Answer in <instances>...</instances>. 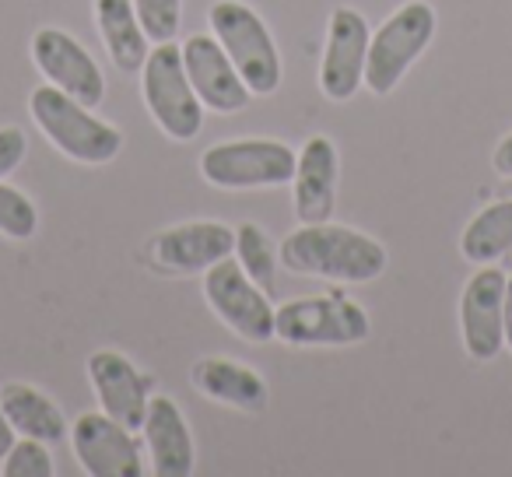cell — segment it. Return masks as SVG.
<instances>
[{"instance_id":"1","label":"cell","mask_w":512,"mask_h":477,"mask_svg":"<svg viewBox=\"0 0 512 477\" xmlns=\"http://www.w3.org/2000/svg\"><path fill=\"white\" fill-rule=\"evenodd\" d=\"M281 267L299 278H323L337 285H365L386 271V246L348 225L320 221L299 225L278 250Z\"/></svg>"},{"instance_id":"2","label":"cell","mask_w":512,"mask_h":477,"mask_svg":"<svg viewBox=\"0 0 512 477\" xmlns=\"http://www.w3.org/2000/svg\"><path fill=\"white\" fill-rule=\"evenodd\" d=\"M29 113L46 141L81 165H106L123 151V134L113 123L99 120L85 102L53 88L50 81L32 88Z\"/></svg>"},{"instance_id":"3","label":"cell","mask_w":512,"mask_h":477,"mask_svg":"<svg viewBox=\"0 0 512 477\" xmlns=\"http://www.w3.org/2000/svg\"><path fill=\"white\" fill-rule=\"evenodd\" d=\"M211 36L221 43L239 78L253 95H274L281 88V53L264 18L242 0H218L207 11Z\"/></svg>"},{"instance_id":"4","label":"cell","mask_w":512,"mask_h":477,"mask_svg":"<svg viewBox=\"0 0 512 477\" xmlns=\"http://www.w3.org/2000/svg\"><path fill=\"white\" fill-rule=\"evenodd\" d=\"M141 99L158 130L172 141H193L204 127V102L193 92L183 50L176 43H155L148 50L141 67Z\"/></svg>"},{"instance_id":"5","label":"cell","mask_w":512,"mask_h":477,"mask_svg":"<svg viewBox=\"0 0 512 477\" xmlns=\"http://www.w3.org/2000/svg\"><path fill=\"white\" fill-rule=\"evenodd\" d=\"M369 330V313L341 292L292 299L274 309V337L292 348H348L362 344Z\"/></svg>"},{"instance_id":"6","label":"cell","mask_w":512,"mask_h":477,"mask_svg":"<svg viewBox=\"0 0 512 477\" xmlns=\"http://www.w3.org/2000/svg\"><path fill=\"white\" fill-rule=\"evenodd\" d=\"M435 8L428 0H407L372 32L365 57V88L372 95H390L414 67V60L435 39Z\"/></svg>"},{"instance_id":"7","label":"cell","mask_w":512,"mask_h":477,"mask_svg":"<svg viewBox=\"0 0 512 477\" xmlns=\"http://www.w3.org/2000/svg\"><path fill=\"white\" fill-rule=\"evenodd\" d=\"M200 176L218 190H271L295 176V148L274 137L221 141L200 155Z\"/></svg>"},{"instance_id":"8","label":"cell","mask_w":512,"mask_h":477,"mask_svg":"<svg viewBox=\"0 0 512 477\" xmlns=\"http://www.w3.org/2000/svg\"><path fill=\"white\" fill-rule=\"evenodd\" d=\"M204 299L211 313L225 323L232 334L249 344L274 341V306L267 292L239 267V260L225 257L204 271Z\"/></svg>"},{"instance_id":"9","label":"cell","mask_w":512,"mask_h":477,"mask_svg":"<svg viewBox=\"0 0 512 477\" xmlns=\"http://www.w3.org/2000/svg\"><path fill=\"white\" fill-rule=\"evenodd\" d=\"M232 253L235 228L221 225V221H183V225L162 228L148 243L151 267L172 274V278H197Z\"/></svg>"},{"instance_id":"10","label":"cell","mask_w":512,"mask_h":477,"mask_svg":"<svg viewBox=\"0 0 512 477\" xmlns=\"http://www.w3.org/2000/svg\"><path fill=\"white\" fill-rule=\"evenodd\" d=\"M71 446L88 477H144V449L134 428L106 411H88L74 421Z\"/></svg>"},{"instance_id":"11","label":"cell","mask_w":512,"mask_h":477,"mask_svg":"<svg viewBox=\"0 0 512 477\" xmlns=\"http://www.w3.org/2000/svg\"><path fill=\"white\" fill-rule=\"evenodd\" d=\"M32 64L39 67L46 81L60 92L74 95L78 102H85L88 109H95L106 99V78L102 67L92 60V53L64 29H39L32 36Z\"/></svg>"},{"instance_id":"12","label":"cell","mask_w":512,"mask_h":477,"mask_svg":"<svg viewBox=\"0 0 512 477\" xmlns=\"http://www.w3.org/2000/svg\"><path fill=\"white\" fill-rule=\"evenodd\" d=\"M369 22L355 8H334L327 22V43L320 57V92L330 102H348L365 85Z\"/></svg>"},{"instance_id":"13","label":"cell","mask_w":512,"mask_h":477,"mask_svg":"<svg viewBox=\"0 0 512 477\" xmlns=\"http://www.w3.org/2000/svg\"><path fill=\"white\" fill-rule=\"evenodd\" d=\"M460 334L474 362H491L505 348V274L481 264L460 295Z\"/></svg>"},{"instance_id":"14","label":"cell","mask_w":512,"mask_h":477,"mask_svg":"<svg viewBox=\"0 0 512 477\" xmlns=\"http://www.w3.org/2000/svg\"><path fill=\"white\" fill-rule=\"evenodd\" d=\"M179 50H183L186 74H190L193 92L204 102V109H214V113H242L253 102V92L239 78L235 64L228 60V53L221 50V43L214 36H200L197 32Z\"/></svg>"},{"instance_id":"15","label":"cell","mask_w":512,"mask_h":477,"mask_svg":"<svg viewBox=\"0 0 512 477\" xmlns=\"http://www.w3.org/2000/svg\"><path fill=\"white\" fill-rule=\"evenodd\" d=\"M88 383L99 397L102 411L116 418L120 425L141 432L144 414L151 404V379L137 372V365L127 355L113 348H102L88 358Z\"/></svg>"},{"instance_id":"16","label":"cell","mask_w":512,"mask_h":477,"mask_svg":"<svg viewBox=\"0 0 512 477\" xmlns=\"http://www.w3.org/2000/svg\"><path fill=\"white\" fill-rule=\"evenodd\" d=\"M337 172H341V158H337V144L327 134L306 137L299 151H295V214L302 225H320L330 221L337 211Z\"/></svg>"},{"instance_id":"17","label":"cell","mask_w":512,"mask_h":477,"mask_svg":"<svg viewBox=\"0 0 512 477\" xmlns=\"http://www.w3.org/2000/svg\"><path fill=\"white\" fill-rule=\"evenodd\" d=\"M141 435L155 477H190L197 470V446L176 400L151 397Z\"/></svg>"},{"instance_id":"18","label":"cell","mask_w":512,"mask_h":477,"mask_svg":"<svg viewBox=\"0 0 512 477\" xmlns=\"http://www.w3.org/2000/svg\"><path fill=\"white\" fill-rule=\"evenodd\" d=\"M190 386L204 397L218 400L225 407H235V411L246 414H260L267 404H271V390H267L264 376L256 369L242 362H232V358H200V362L190 365Z\"/></svg>"},{"instance_id":"19","label":"cell","mask_w":512,"mask_h":477,"mask_svg":"<svg viewBox=\"0 0 512 477\" xmlns=\"http://www.w3.org/2000/svg\"><path fill=\"white\" fill-rule=\"evenodd\" d=\"M95 25H99L102 46L109 60L123 74H137L151 50V39L144 36L141 18L134 11V0H95Z\"/></svg>"},{"instance_id":"20","label":"cell","mask_w":512,"mask_h":477,"mask_svg":"<svg viewBox=\"0 0 512 477\" xmlns=\"http://www.w3.org/2000/svg\"><path fill=\"white\" fill-rule=\"evenodd\" d=\"M0 407H4V414H8L11 428H15L18 435L43 439L46 446L60 442L64 435H71V428H67V421H64V411L32 383L0 386Z\"/></svg>"},{"instance_id":"21","label":"cell","mask_w":512,"mask_h":477,"mask_svg":"<svg viewBox=\"0 0 512 477\" xmlns=\"http://www.w3.org/2000/svg\"><path fill=\"white\" fill-rule=\"evenodd\" d=\"M512 250V197L481 207L460 235V253L470 264H495Z\"/></svg>"},{"instance_id":"22","label":"cell","mask_w":512,"mask_h":477,"mask_svg":"<svg viewBox=\"0 0 512 477\" xmlns=\"http://www.w3.org/2000/svg\"><path fill=\"white\" fill-rule=\"evenodd\" d=\"M235 260L239 267L256 281V285L264 288V292H274V281H278V267H281V257L278 250L271 246L267 232L253 221L235 228Z\"/></svg>"},{"instance_id":"23","label":"cell","mask_w":512,"mask_h":477,"mask_svg":"<svg viewBox=\"0 0 512 477\" xmlns=\"http://www.w3.org/2000/svg\"><path fill=\"white\" fill-rule=\"evenodd\" d=\"M39 228V211L18 186L0 183V235L8 239H32Z\"/></svg>"},{"instance_id":"24","label":"cell","mask_w":512,"mask_h":477,"mask_svg":"<svg viewBox=\"0 0 512 477\" xmlns=\"http://www.w3.org/2000/svg\"><path fill=\"white\" fill-rule=\"evenodd\" d=\"M0 474L4 477H53L57 474V463H53L50 449L43 439H15V446L8 449V456L0 460Z\"/></svg>"},{"instance_id":"25","label":"cell","mask_w":512,"mask_h":477,"mask_svg":"<svg viewBox=\"0 0 512 477\" xmlns=\"http://www.w3.org/2000/svg\"><path fill=\"white\" fill-rule=\"evenodd\" d=\"M141 29L151 43H172L183 25V0H134Z\"/></svg>"},{"instance_id":"26","label":"cell","mask_w":512,"mask_h":477,"mask_svg":"<svg viewBox=\"0 0 512 477\" xmlns=\"http://www.w3.org/2000/svg\"><path fill=\"white\" fill-rule=\"evenodd\" d=\"M25 151H29V141L18 127H4L0 130V179L11 176L18 165L25 162Z\"/></svg>"},{"instance_id":"27","label":"cell","mask_w":512,"mask_h":477,"mask_svg":"<svg viewBox=\"0 0 512 477\" xmlns=\"http://www.w3.org/2000/svg\"><path fill=\"white\" fill-rule=\"evenodd\" d=\"M491 165H495L498 176H505V179L512 176V134H505L502 141L495 144V151H491Z\"/></svg>"},{"instance_id":"28","label":"cell","mask_w":512,"mask_h":477,"mask_svg":"<svg viewBox=\"0 0 512 477\" xmlns=\"http://www.w3.org/2000/svg\"><path fill=\"white\" fill-rule=\"evenodd\" d=\"M15 439H18V432H15V428H11L8 414H4V407H0V460L8 456V449L15 446Z\"/></svg>"},{"instance_id":"29","label":"cell","mask_w":512,"mask_h":477,"mask_svg":"<svg viewBox=\"0 0 512 477\" xmlns=\"http://www.w3.org/2000/svg\"><path fill=\"white\" fill-rule=\"evenodd\" d=\"M505 348L512 351V278H505Z\"/></svg>"},{"instance_id":"30","label":"cell","mask_w":512,"mask_h":477,"mask_svg":"<svg viewBox=\"0 0 512 477\" xmlns=\"http://www.w3.org/2000/svg\"><path fill=\"white\" fill-rule=\"evenodd\" d=\"M505 190H509V197H512V176H509V179H505Z\"/></svg>"}]
</instances>
